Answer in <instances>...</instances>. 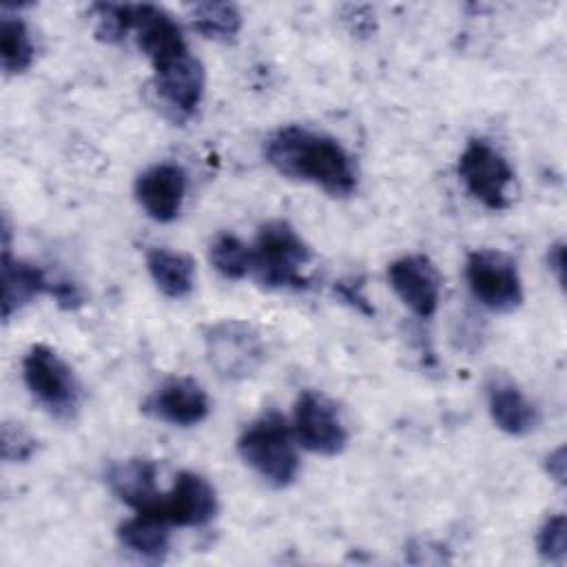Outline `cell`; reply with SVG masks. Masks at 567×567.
<instances>
[{
  "label": "cell",
  "instance_id": "obj_6",
  "mask_svg": "<svg viewBox=\"0 0 567 567\" xmlns=\"http://www.w3.org/2000/svg\"><path fill=\"white\" fill-rule=\"evenodd\" d=\"M465 279L476 301L494 312H514L523 303V281L516 261L492 248L467 255Z\"/></svg>",
  "mask_w": 567,
  "mask_h": 567
},
{
  "label": "cell",
  "instance_id": "obj_4",
  "mask_svg": "<svg viewBox=\"0 0 567 567\" xmlns=\"http://www.w3.org/2000/svg\"><path fill=\"white\" fill-rule=\"evenodd\" d=\"M22 379L33 399L55 419L71 421L80 410V385L71 365L49 346L35 343L22 359Z\"/></svg>",
  "mask_w": 567,
  "mask_h": 567
},
{
  "label": "cell",
  "instance_id": "obj_27",
  "mask_svg": "<svg viewBox=\"0 0 567 567\" xmlns=\"http://www.w3.org/2000/svg\"><path fill=\"white\" fill-rule=\"evenodd\" d=\"M334 290H337L346 301H350L352 306H357L359 310H363L365 315H372V308L365 303V295L361 292V284H346V281H339Z\"/></svg>",
  "mask_w": 567,
  "mask_h": 567
},
{
  "label": "cell",
  "instance_id": "obj_10",
  "mask_svg": "<svg viewBox=\"0 0 567 567\" xmlns=\"http://www.w3.org/2000/svg\"><path fill=\"white\" fill-rule=\"evenodd\" d=\"M128 31L135 33L140 51L151 60L153 69L188 53V44L179 24L157 4H128Z\"/></svg>",
  "mask_w": 567,
  "mask_h": 567
},
{
  "label": "cell",
  "instance_id": "obj_16",
  "mask_svg": "<svg viewBox=\"0 0 567 567\" xmlns=\"http://www.w3.org/2000/svg\"><path fill=\"white\" fill-rule=\"evenodd\" d=\"M51 279L42 268L24 259L11 257L9 246H2V319L9 321L18 310L35 297L51 290Z\"/></svg>",
  "mask_w": 567,
  "mask_h": 567
},
{
  "label": "cell",
  "instance_id": "obj_14",
  "mask_svg": "<svg viewBox=\"0 0 567 567\" xmlns=\"http://www.w3.org/2000/svg\"><path fill=\"white\" fill-rule=\"evenodd\" d=\"M155 91L159 100L179 117H190L206 89V73L202 62L188 51L164 66L153 69Z\"/></svg>",
  "mask_w": 567,
  "mask_h": 567
},
{
  "label": "cell",
  "instance_id": "obj_5",
  "mask_svg": "<svg viewBox=\"0 0 567 567\" xmlns=\"http://www.w3.org/2000/svg\"><path fill=\"white\" fill-rule=\"evenodd\" d=\"M208 365L226 381L250 377L266 359L264 339L255 326L237 319L213 323L204 332Z\"/></svg>",
  "mask_w": 567,
  "mask_h": 567
},
{
  "label": "cell",
  "instance_id": "obj_8",
  "mask_svg": "<svg viewBox=\"0 0 567 567\" xmlns=\"http://www.w3.org/2000/svg\"><path fill=\"white\" fill-rule=\"evenodd\" d=\"M297 445L319 456H337L348 445V430L337 405L321 392L303 390L292 408Z\"/></svg>",
  "mask_w": 567,
  "mask_h": 567
},
{
  "label": "cell",
  "instance_id": "obj_28",
  "mask_svg": "<svg viewBox=\"0 0 567 567\" xmlns=\"http://www.w3.org/2000/svg\"><path fill=\"white\" fill-rule=\"evenodd\" d=\"M547 266L556 275L558 284L563 286V279H565V244L563 241H556V244L549 246V250H547Z\"/></svg>",
  "mask_w": 567,
  "mask_h": 567
},
{
  "label": "cell",
  "instance_id": "obj_23",
  "mask_svg": "<svg viewBox=\"0 0 567 567\" xmlns=\"http://www.w3.org/2000/svg\"><path fill=\"white\" fill-rule=\"evenodd\" d=\"M536 549L547 563H563L567 554V523L563 514L547 516L536 536Z\"/></svg>",
  "mask_w": 567,
  "mask_h": 567
},
{
  "label": "cell",
  "instance_id": "obj_11",
  "mask_svg": "<svg viewBox=\"0 0 567 567\" xmlns=\"http://www.w3.org/2000/svg\"><path fill=\"white\" fill-rule=\"evenodd\" d=\"M142 412L175 427H190L208 416L210 401L197 381L173 377L144 399Z\"/></svg>",
  "mask_w": 567,
  "mask_h": 567
},
{
  "label": "cell",
  "instance_id": "obj_1",
  "mask_svg": "<svg viewBox=\"0 0 567 567\" xmlns=\"http://www.w3.org/2000/svg\"><path fill=\"white\" fill-rule=\"evenodd\" d=\"M264 157L279 175L315 184L332 197H348L357 190V164L332 135L297 124L281 126L268 135Z\"/></svg>",
  "mask_w": 567,
  "mask_h": 567
},
{
  "label": "cell",
  "instance_id": "obj_17",
  "mask_svg": "<svg viewBox=\"0 0 567 567\" xmlns=\"http://www.w3.org/2000/svg\"><path fill=\"white\" fill-rule=\"evenodd\" d=\"M109 489L133 512L148 509L155 498L159 496V489L155 485L157 467L148 458H126L120 463H113L106 474Z\"/></svg>",
  "mask_w": 567,
  "mask_h": 567
},
{
  "label": "cell",
  "instance_id": "obj_22",
  "mask_svg": "<svg viewBox=\"0 0 567 567\" xmlns=\"http://www.w3.org/2000/svg\"><path fill=\"white\" fill-rule=\"evenodd\" d=\"M213 268L226 279H244L252 268V248L233 233H219L208 248Z\"/></svg>",
  "mask_w": 567,
  "mask_h": 567
},
{
  "label": "cell",
  "instance_id": "obj_7",
  "mask_svg": "<svg viewBox=\"0 0 567 567\" xmlns=\"http://www.w3.org/2000/svg\"><path fill=\"white\" fill-rule=\"evenodd\" d=\"M456 171L467 193L487 210H505L509 206L514 171L505 155L487 140H470Z\"/></svg>",
  "mask_w": 567,
  "mask_h": 567
},
{
  "label": "cell",
  "instance_id": "obj_12",
  "mask_svg": "<svg viewBox=\"0 0 567 567\" xmlns=\"http://www.w3.org/2000/svg\"><path fill=\"white\" fill-rule=\"evenodd\" d=\"M388 281L396 297L419 317H434L441 301V275L425 255H405L388 266Z\"/></svg>",
  "mask_w": 567,
  "mask_h": 567
},
{
  "label": "cell",
  "instance_id": "obj_25",
  "mask_svg": "<svg viewBox=\"0 0 567 567\" xmlns=\"http://www.w3.org/2000/svg\"><path fill=\"white\" fill-rule=\"evenodd\" d=\"M2 458L9 463L29 461L35 454V439L18 423L2 425Z\"/></svg>",
  "mask_w": 567,
  "mask_h": 567
},
{
  "label": "cell",
  "instance_id": "obj_26",
  "mask_svg": "<svg viewBox=\"0 0 567 567\" xmlns=\"http://www.w3.org/2000/svg\"><path fill=\"white\" fill-rule=\"evenodd\" d=\"M49 295H51V297L58 301V306L64 308V310H73V308H80V306L84 303L82 290H80L75 284H71V281H53Z\"/></svg>",
  "mask_w": 567,
  "mask_h": 567
},
{
  "label": "cell",
  "instance_id": "obj_29",
  "mask_svg": "<svg viewBox=\"0 0 567 567\" xmlns=\"http://www.w3.org/2000/svg\"><path fill=\"white\" fill-rule=\"evenodd\" d=\"M545 467H547V474H549L558 485L565 483V467H567V461H565V447H563V445L556 447V450L547 456Z\"/></svg>",
  "mask_w": 567,
  "mask_h": 567
},
{
  "label": "cell",
  "instance_id": "obj_20",
  "mask_svg": "<svg viewBox=\"0 0 567 567\" xmlns=\"http://www.w3.org/2000/svg\"><path fill=\"white\" fill-rule=\"evenodd\" d=\"M33 40L29 27L20 16H9L2 9L0 18V60L2 69L9 75L24 73L33 62Z\"/></svg>",
  "mask_w": 567,
  "mask_h": 567
},
{
  "label": "cell",
  "instance_id": "obj_19",
  "mask_svg": "<svg viewBox=\"0 0 567 567\" xmlns=\"http://www.w3.org/2000/svg\"><path fill=\"white\" fill-rule=\"evenodd\" d=\"M117 538L128 551L137 554L140 558L159 563L171 549V525L155 516L135 512V516L126 518L117 527Z\"/></svg>",
  "mask_w": 567,
  "mask_h": 567
},
{
  "label": "cell",
  "instance_id": "obj_3",
  "mask_svg": "<svg viewBox=\"0 0 567 567\" xmlns=\"http://www.w3.org/2000/svg\"><path fill=\"white\" fill-rule=\"evenodd\" d=\"M250 275L266 288L306 290L310 279L303 275V266L310 261V246L301 235L284 219L266 221L255 237Z\"/></svg>",
  "mask_w": 567,
  "mask_h": 567
},
{
  "label": "cell",
  "instance_id": "obj_18",
  "mask_svg": "<svg viewBox=\"0 0 567 567\" xmlns=\"http://www.w3.org/2000/svg\"><path fill=\"white\" fill-rule=\"evenodd\" d=\"M146 268L157 290L168 299H184L195 288V261L182 250L148 248Z\"/></svg>",
  "mask_w": 567,
  "mask_h": 567
},
{
  "label": "cell",
  "instance_id": "obj_21",
  "mask_svg": "<svg viewBox=\"0 0 567 567\" xmlns=\"http://www.w3.org/2000/svg\"><path fill=\"white\" fill-rule=\"evenodd\" d=\"M190 24L208 40H233L241 29V13L233 2H199L190 11Z\"/></svg>",
  "mask_w": 567,
  "mask_h": 567
},
{
  "label": "cell",
  "instance_id": "obj_2",
  "mask_svg": "<svg viewBox=\"0 0 567 567\" xmlns=\"http://www.w3.org/2000/svg\"><path fill=\"white\" fill-rule=\"evenodd\" d=\"M241 461L268 485L288 487L299 474V454L292 425L277 410L264 412L237 439Z\"/></svg>",
  "mask_w": 567,
  "mask_h": 567
},
{
  "label": "cell",
  "instance_id": "obj_15",
  "mask_svg": "<svg viewBox=\"0 0 567 567\" xmlns=\"http://www.w3.org/2000/svg\"><path fill=\"white\" fill-rule=\"evenodd\" d=\"M487 410L498 430L512 436H525L536 430L538 408L507 377H492L485 385Z\"/></svg>",
  "mask_w": 567,
  "mask_h": 567
},
{
  "label": "cell",
  "instance_id": "obj_24",
  "mask_svg": "<svg viewBox=\"0 0 567 567\" xmlns=\"http://www.w3.org/2000/svg\"><path fill=\"white\" fill-rule=\"evenodd\" d=\"M95 33L104 42H120L128 33V2H100L93 4Z\"/></svg>",
  "mask_w": 567,
  "mask_h": 567
},
{
  "label": "cell",
  "instance_id": "obj_13",
  "mask_svg": "<svg viewBox=\"0 0 567 567\" xmlns=\"http://www.w3.org/2000/svg\"><path fill=\"white\" fill-rule=\"evenodd\" d=\"M188 177L179 164L162 162L142 171L135 179V199L144 208V213L159 221H173L184 204Z\"/></svg>",
  "mask_w": 567,
  "mask_h": 567
},
{
  "label": "cell",
  "instance_id": "obj_9",
  "mask_svg": "<svg viewBox=\"0 0 567 567\" xmlns=\"http://www.w3.org/2000/svg\"><path fill=\"white\" fill-rule=\"evenodd\" d=\"M137 514L155 516L171 527H202L217 514L215 487L195 472H179L168 492H159L155 503Z\"/></svg>",
  "mask_w": 567,
  "mask_h": 567
}]
</instances>
